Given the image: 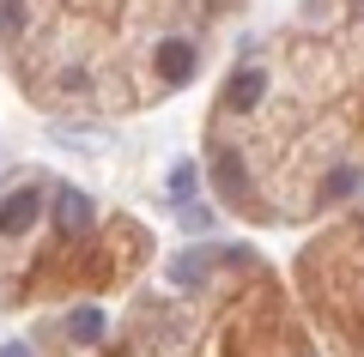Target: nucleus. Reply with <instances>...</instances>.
Wrapping results in <instances>:
<instances>
[{"label":"nucleus","mask_w":364,"mask_h":357,"mask_svg":"<svg viewBox=\"0 0 364 357\" xmlns=\"http://www.w3.org/2000/svg\"><path fill=\"white\" fill-rule=\"evenodd\" d=\"M55 218H61V230H85L91 224V200L79 188H61L55 194Z\"/></svg>","instance_id":"4"},{"label":"nucleus","mask_w":364,"mask_h":357,"mask_svg":"<svg viewBox=\"0 0 364 357\" xmlns=\"http://www.w3.org/2000/svg\"><path fill=\"white\" fill-rule=\"evenodd\" d=\"M200 273H207V255H200V248H188V255L170 260V285H200Z\"/></svg>","instance_id":"5"},{"label":"nucleus","mask_w":364,"mask_h":357,"mask_svg":"<svg viewBox=\"0 0 364 357\" xmlns=\"http://www.w3.org/2000/svg\"><path fill=\"white\" fill-rule=\"evenodd\" d=\"M182 224H188V230H207L213 212H207V206H182Z\"/></svg>","instance_id":"11"},{"label":"nucleus","mask_w":364,"mask_h":357,"mask_svg":"<svg viewBox=\"0 0 364 357\" xmlns=\"http://www.w3.org/2000/svg\"><path fill=\"white\" fill-rule=\"evenodd\" d=\"M37 206H43L37 188H13L0 200V230H6V236H25V230L37 224Z\"/></svg>","instance_id":"1"},{"label":"nucleus","mask_w":364,"mask_h":357,"mask_svg":"<svg viewBox=\"0 0 364 357\" xmlns=\"http://www.w3.org/2000/svg\"><path fill=\"white\" fill-rule=\"evenodd\" d=\"M352 188H358V170H334V176L322 182V194H328V200H346Z\"/></svg>","instance_id":"7"},{"label":"nucleus","mask_w":364,"mask_h":357,"mask_svg":"<svg viewBox=\"0 0 364 357\" xmlns=\"http://www.w3.org/2000/svg\"><path fill=\"white\" fill-rule=\"evenodd\" d=\"M0 357H31V351H25V345H0Z\"/></svg>","instance_id":"12"},{"label":"nucleus","mask_w":364,"mask_h":357,"mask_svg":"<svg viewBox=\"0 0 364 357\" xmlns=\"http://www.w3.org/2000/svg\"><path fill=\"white\" fill-rule=\"evenodd\" d=\"M158 73H164V85H188V79H195V49L182 37L158 43Z\"/></svg>","instance_id":"2"},{"label":"nucleus","mask_w":364,"mask_h":357,"mask_svg":"<svg viewBox=\"0 0 364 357\" xmlns=\"http://www.w3.org/2000/svg\"><path fill=\"white\" fill-rule=\"evenodd\" d=\"M25 25V13H18V0H0V31H18Z\"/></svg>","instance_id":"10"},{"label":"nucleus","mask_w":364,"mask_h":357,"mask_svg":"<svg viewBox=\"0 0 364 357\" xmlns=\"http://www.w3.org/2000/svg\"><path fill=\"white\" fill-rule=\"evenodd\" d=\"M219 188L225 194H243V164H237V158H225V164H219Z\"/></svg>","instance_id":"9"},{"label":"nucleus","mask_w":364,"mask_h":357,"mask_svg":"<svg viewBox=\"0 0 364 357\" xmlns=\"http://www.w3.org/2000/svg\"><path fill=\"white\" fill-rule=\"evenodd\" d=\"M67 333H73L79 345H91L97 333H104V315H97V309H73V321H67Z\"/></svg>","instance_id":"6"},{"label":"nucleus","mask_w":364,"mask_h":357,"mask_svg":"<svg viewBox=\"0 0 364 357\" xmlns=\"http://www.w3.org/2000/svg\"><path fill=\"white\" fill-rule=\"evenodd\" d=\"M261 97H267V73H261V67L231 73V85H225V109H255Z\"/></svg>","instance_id":"3"},{"label":"nucleus","mask_w":364,"mask_h":357,"mask_svg":"<svg viewBox=\"0 0 364 357\" xmlns=\"http://www.w3.org/2000/svg\"><path fill=\"white\" fill-rule=\"evenodd\" d=\"M170 194L188 206V194H195V164H176V170H170Z\"/></svg>","instance_id":"8"}]
</instances>
